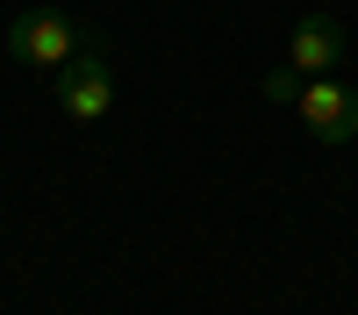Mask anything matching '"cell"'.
I'll list each match as a JSON object with an SVG mask.
<instances>
[{
  "mask_svg": "<svg viewBox=\"0 0 358 315\" xmlns=\"http://www.w3.org/2000/svg\"><path fill=\"white\" fill-rule=\"evenodd\" d=\"M8 50L22 65H72L79 50H101V36L72 29V15H57V8H29V15L8 22Z\"/></svg>",
  "mask_w": 358,
  "mask_h": 315,
  "instance_id": "cell-1",
  "label": "cell"
},
{
  "mask_svg": "<svg viewBox=\"0 0 358 315\" xmlns=\"http://www.w3.org/2000/svg\"><path fill=\"white\" fill-rule=\"evenodd\" d=\"M294 108H301V122H308L315 143H351V136H358V86H344V79H330V72L308 79Z\"/></svg>",
  "mask_w": 358,
  "mask_h": 315,
  "instance_id": "cell-2",
  "label": "cell"
},
{
  "mask_svg": "<svg viewBox=\"0 0 358 315\" xmlns=\"http://www.w3.org/2000/svg\"><path fill=\"white\" fill-rule=\"evenodd\" d=\"M57 108L72 115V122H101L115 108V72L101 50H79L72 65H57Z\"/></svg>",
  "mask_w": 358,
  "mask_h": 315,
  "instance_id": "cell-3",
  "label": "cell"
},
{
  "mask_svg": "<svg viewBox=\"0 0 358 315\" xmlns=\"http://www.w3.org/2000/svg\"><path fill=\"white\" fill-rule=\"evenodd\" d=\"M287 65H301V72H337V65H344V22H337V15H301V22H294V43H287Z\"/></svg>",
  "mask_w": 358,
  "mask_h": 315,
  "instance_id": "cell-4",
  "label": "cell"
},
{
  "mask_svg": "<svg viewBox=\"0 0 358 315\" xmlns=\"http://www.w3.org/2000/svg\"><path fill=\"white\" fill-rule=\"evenodd\" d=\"M265 101H301V65H287V72H265Z\"/></svg>",
  "mask_w": 358,
  "mask_h": 315,
  "instance_id": "cell-5",
  "label": "cell"
}]
</instances>
